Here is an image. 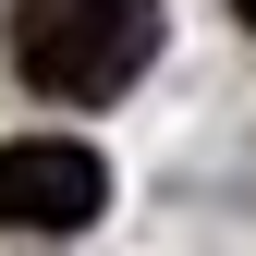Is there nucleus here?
<instances>
[{"instance_id": "f03ea898", "label": "nucleus", "mask_w": 256, "mask_h": 256, "mask_svg": "<svg viewBox=\"0 0 256 256\" xmlns=\"http://www.w3.org/2000/svg\"><path fill=\"white\" fill-rule=\"evenodd\" d=\"M98 208H110L98 146H74V134H24V146H0V232H86Z\"/></svg>"}, {"instance_id": "f257e3e1", "label": "nucleus", "mask_w": 256, "mask_h": 256, "mask_svg": "<svg viewBox=\"0 0 256 256\" xmlns=\"http://www.w3.org/2000/svg\"><path fill=\"white\" fill-rule=\"evenodd\" d=\"M158 0H12V74L61 110H98L146 74Z\"/></svg>"}, {"instance_id": "7ed1b4c3", "label": "nucleus", "mask_w": 256, "mask_h": 256, "mask_svg": "<svg viewBox=\"0 0 256 256\" xmlns=\"http://www.w3.org/2000/svg\"><path fill=\"white\" fill-rule=\"evenodd\" d=\"M244 24H256V0H244Z\"/></svg>"}]
</instances>
